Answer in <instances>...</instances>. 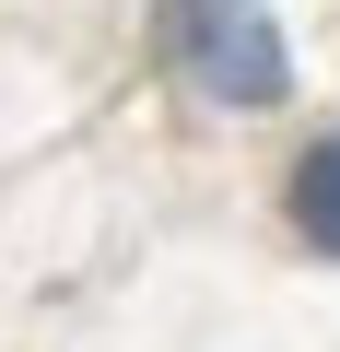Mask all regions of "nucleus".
Returning a JSON list of instances; mask_svg holds the SVG:
<instances>
[{"label":"nucleus","mask_w":340,"mask_h":352,"mask_svg":"<svg viewBox=\"0 0 340 352\" xmlns=\"http://www.w3.org/2000/svg\"><path fill=\"white\" fill-rule=\"evenodd\" d=\"M177 47H188V71L223 106H270L282 94V47H270L258 12H235V0H188V12H177Z\"/></svg>","instance_id":"nucleus-1"},{"label":"nucleus","mask_w":340,"mask_h":352,"mask_svg":"<svg viewBox=\"0 0 340 352\" xmlns=\"http://www.w3.org/2000/svg\"><path fill=\"white\" fill-rule=\"evenodd\" d=\"M293 223L340 258V141H317V153H305V176H293Z\"/></svg>","instance_id":"nucleus-2"}]
</instances>
